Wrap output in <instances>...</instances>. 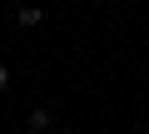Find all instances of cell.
I'll list each match as a JSON object with an SVG mask.
<instances>
[{"mask_svg":"<svg viewBox=\"0 0 149 134\" xmlns=\"http://www.w3.org/2000/svg\"><path fill=\"white\" fill-rule=\"evenodd\" d=\"M15 20L35 30V25H45V10H35V5H20V10H15Z\"/></svg>","mask_w":149,"mask_h":134,"instance_id":"obj_2","label":"cell"},{"mask_svg":"<svg viewBox=\"0 0 149 134\" xmlns=\"http://www.w3.org/2000/svg\"><path fill=\"white\" fill-rule=\"evenodd\" d=\"M0 90H10V65H0Z\"/></svg>","mask_w":149,"mask_h":134,"instance_id":"obj_3","label":"cell"},{"mask_svg":"<svg viewBox=\"0 0 149 134\" xmlns=\"http://www.w3.org/2000/svg\"><path fill=\"white\" fill-rule=\"evenodd\" d=\"M139 134H149V124H144V129H139Z\"/></svg>","mask_w":149,"mask_h":134,"instance_id":"obj_4","label":"cell"},{"mask_svg":"<svg viewBox=\"0 0 149 134\" xmlns=\"http://www.w3.org/2000/svg\"><path fill=\"white\" fill-rule=\"evenodd\" d=\"M25 124H30V129H35V134H45V129H50V124H55V114H50V109H45V104H40V109H30V119H25Z\"/></svg>","mask_w":149,"mask_h":134,"instance_id":"obj_1","label":"cell"}]
</instances>
